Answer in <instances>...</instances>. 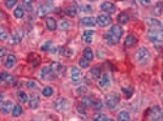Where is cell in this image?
Here are the masks:
<instances>
[{
    "label": "cell",
    "instance_id": "obj_1",
    "mask_svg": "<svg viewBox=\"0 0 163 121\" xmlns=\"http://www.w3.org/2000/svg\"><path fill=\"white\" fill-rule=\"evenodd\" d=\"M108 34H110V37H111V39H112V42H114L115 44L119 43L120 39H121V37H123V29H121V26H119V25L111 26Z\"/></svg>",
    "mask_w": 163,
    "mask_h": 121
},
{
    "label": "cell",
    "instance_id": "obj_2",
    "mask_svg": "<svg viewBox=\"0 0 163 121\" xmlns=\"http://www.w3.org/2000/svg\"><path fill=\"white\" fill-rule=\"evenodd\" d=\"M147 117H149L150 121H161L163 119V111H162V108H161V107H158V105L151 107Z\"/></svg>",
    "mask_w": 163,
    "mask_h": 121
},
{
    "label": "cell",
    "instance_id": "obj_3",
    "mask_svg": "<svg viewBox=\"0 0 163 121\" xmlns=\"http://www.w3.org/2000/svg\"><path fill=\"white\" fill-rule=\"evenodd\" d=\"M149 58H150L149 51H147L145 47L140 48L138 51L136 52V55H135V60H136L137 63H140V64H146L147 60H149Z\"/></svg>",
    "mask_w": 163,
    "mask_h": 121
},
{
    "label": "cell",
    "instance_id": "obj_4",
    "mask_svg": "<svg viewBox=\"0 0 163 121\" xmlns=\"http://www.w3.org/2000/svg\"><path fill=\"white\" fill-rule=\"evenodd\" d=\"M105 103H106L108 109H114L115 107L117 105V103H119V95L115 94V92H110V94L106 95Z\"/></svg>",
    "mask_w": 163,
    "mask_h": 121
},
{
    "label": "cell",
    "instance_id": "obj_5",
    "mask_svg": "<svg viewBox=\"0 0 163 121\" xmlns=\"http://www.w3.org/2000/svg\"><path fill=\"white\" fill-rule=\"evenodd\" d=\"M52 9H54V3L47 2V3H44L43 5H41L38 8V11H37V16H38V17H44V16H47Z\"/></svg>",
    "mask_w": 163,
    "mask_h": 121
},
{
    "label": "cell",
    "instance_id": "obj_6",
    "mask_svg": "<svg viewBox=\"0 0 163 121\" xmlns=\"http://www.w3.org/2000/svg\"><path fill=\"white\" fill-rule=\"evenodd\" d=\"M39 77L42 78V80H52L54 77H56L55 74H54V72L51 70V67L50 65H47V67H43L42 69H41V72H39Z\"/></svg>",
    "mask_w": 163,
    "mask_h": 121
},
{
    "label": "cell",
    "instance_id": "obj_7",
    "mask_svg": "<svg viewBox=\"0 0 163 121\" xmlns=\"http://www.w3.org/2000/svg\"><path fill=\"white\" fill-rule=\"evenodd\" d=\"M82 77H81V70L77 67H72L71 68V81L73 83H80Z\"/></svg>",
    "mask_w": 163,
    "mask_h": 121
},
{
    "label": "cell",
    "instance_id": "obj_8",
    "mask_svg": "<svg viewBox=\"0 0 163 121\" xmlns=\"http://www.w3.org/2000/svg\"><path fill=\"white\" fill-rule=\"evenodd\" d=\"M97 24L101 26V27H106V26H108V25H111V17L108 16V15H105V13H102V15H99L97 18Z\"/></svg>",
    "mask_w": 163,
    "mask_h": 121
},
{
    "label": "cell",
    "instance_id": "obj_9",
    "mask_svg": "<svg viewBox=\"0 0 163 121\" xmlns=\"http://www.w3.org/2000/svg\"><path fill=\"white\" fill-rule=\"evenodd\" d=\"M68 105H69V103L65 98H57L56 102H55V108L57 111H67Z\"/></svg>",
    "mask_w": 163,
    "mask_h": 121
},
{
    "label": "cell",
    "instance_id": "obj_10",
    "mask_svg": "<svg viewBox=\"0 0 163 121\" xmlns=\"http://www.w3.org/2000/svg\"><path fill=\"white\" fill-rule=\"evenodd\" d=\"M50 67H51V70H52V72H54V74H55V76L63 74V73L65 72V67H64V65H62L60 63H52Z\"/></svg>",
    "mask_w": 163,
    "mask_h": 121
},
{
    "label": "cell",
    "instance_id": "obj_11",
    "mask_svg": "<svg viewBox=\"0 0 163 121\" xmlns=\"http://www.w3.org/2000/svg\"><path fill=\"white\" fill-rule=\"evenodd\" d=\"M99 7H101V9H102L103 12H106V13H114L115 9H116L115 4L111 3V2H103Z\"/></svg>",
    "mask_w": 163,
    "mask_h": 121
},
{
    "label": "cell",
    "instance_id": "obj_12",
    "mask_svg": "<svg viewBox=\"0 0 163 121\" xmlns=\"http://www.w3.org/2000/svg\"><path fill=\"white\" fill-rule=\"evenodd\" d=\"M13 103L11 102V100H4L2 104H0V111H2V113H9V112H12L13 111Z\"/></svg>",
    "mask_w": 163,
    "mask_h": 121
},
{
    "label": "cell",
    "instance_id": "obj_13",
    "mask_svg": "<svg viewBox=\"0 0 163 121\" xmlns=\"http://www.w3.org/2000/svg\"><path fill=\"white\" fill-rule=\"evenodd\" d=\"M95 24H97V20L94 17H89V16L81 18V21H80V26H94Z\"/></svg>",
    "mask_w": 163,
    "mask_h": 121
},
{
    "label": "cell",
    "instance_id": "obj_14",
    "mask_svg": "<svg viewBox=\"0 0 163 121\" xmlns=\"http://www.w3.org/2000/svg\"><path fill=\"white\" fill-rule=\"evenodd\" d=\"M46 27H47V30H50V31H55V30L57 29V22H56V20L52 18V17L46 18Z\"/></svg>",
    "mask_w": 163,
    "mask_h": 121
},
{
    "label": "cell",
    "instance_id": "obj_15",
    "mask_svg": "<svg viewBox=\"0 0 163 121\" xmlns=\"http://www.w3.org/2000/svg\"><path fill=\"white\" fill-rule=\"evenodd\" d=\"M94 30H85L84 33H82V40L85 42V43H91L93 42V38H94Z\"/></svg>",
    "mask_w": 163,
    "mask_h": 121
},
{
    "label": "cell",
    "instance_id": "obj_16",
    "mask_svg": "<svg viewBox=\"0 0 163 121\" xmlns=\"http://www.w3.org/2000/svg\"><path fill=\"white\" fill-rule=\"evenodd\" d=\"M137 43V38L135 37V35H132V34H129V35H127L125 37V39H124V46L125 47H133Z\"/></svg>",
    "mask_w": 163,
    "mask_h": 121
},
{
    "label": "cell",
    "instance_id": "obj_17",
    "mask_svg": "<svg viewBox=\"0 0 163 121\" xmlns=\"http://www.w3.org/2000/svg\"><path fill=\"white\" fill-rule=\"evenodd\" d=\"M146 24L149 25L150 29H154V30H159L161 29V22L158 20H155V18H146Z\"/></svg>",
    "mask_w": 163,
    "mask_h": 121
},
{
    "label": "cell",
    "instance_id": "obj_18",
    "mask_svg": "<svg viewBox=\"0 0 163 121\" xmlns=\"http://www.w3.org/2000/svg\"><path fill=\"white\" fill-rule=\"evenodd\" d=\"M16 61H17V59H16V56H14L13 54H9L8 56H7V59H5V67L7 68H12V67H14L16 65Z\"/></svg>",
    "mask_w": 163,
    "mask_h": 121
},
{
    "label": "cell",
    "instance_id": "obj_19",
    "mask_svg": "<svg viewBox=\"0 0 163 121\" xmlns=\"http://www.w3.org/2000/svg\"><path fill=\"white\" fill-rule=\"evenodd\" d=\"M39 104V95L38 94H33L30 95V102H29V107H30L32 109H35L37 107Z\"/></svg>",
    "mask_w": 163,
    "mask_h": 121
},
{
    "label": "cell",
    "instance_id": "obj_20",
    "mask_svg": "<svg viewBox=\"0 0 163 121\" xmlns=\"http://www.w3.org/2000/svg\"><path fill=\"white\" fill-rule=\"evenodd\" d=\"M89 76L91 77V80H99L101 78V67H94L90 69Z\"/></svg>",
    "mask_w": 163,
    "mask_h": 121
},
{
    "label": "cell",
    "instance_id": "obj_21",
    "mask_svg": "<svg viewBox=\"0 0 163 121\" xmlns=\"http://www.w3.org/2000/svg\"><path fill=\"white\" fill-rule=\"evenodd\" d=\"M99 87H102V89H105V87H107L108 85H110V76L108 74H103V77H101L99 78Z\"/></svg>",
    "mask_w": 163,
    "mask_h": 121
},
{
    "label": "cell",
    "instance_id": "obj_22",
    "mask_svg": "<svg viewBox=\"0 0 163 121\" xmlns=\"http://www.w3.org/2000/svg\"><path fill=\"white\" fill-rule=\"evenodd\" d=\"M117 121H131V115L127 112V111H121L119 112V115L116 117Z\"/></svg>",
    "mask_w": 163,
    "mask_h": 121
},
{
    "label": "cell",
    "instance_id": "obj_23",
    "mask_svg": "<svg viewBox=\"0 0 163 121\" xmlns=\"http://www.w3.org/2000/svg\"><path fill=\"white\" fill-rule=\"evenodd\" d=\"M65 15L68 16V17H76L77 16V8L76 7H73V5H71V7H68V8H65Z\"/></svg>",
    "mask_w": 163,
    "mask_h": 121
},
{
    "label": "cell",
    "instance_id": "obj_24",
    "mask_svg": "<svg viewBox=\"0 0 163 121\" xmlns=\"http://www.w3.org/2000/svg\"><path fill=\"white\" fill-rule=\"evenodd\" d=\"M84 59H86L87 61H91V60L94 59V52H93L91 48L86 47V48L84 49Z\"/></svg>",
    "mask_w": 163,
    "mask_h": 121
},
{
    "label": "cell",
    "instance_id": "obj_25",
    "mask_svg": "<svg viewBox=\"0 0 163 121\" xmlns=\"http://www.w3.org/2000/svg\"><path fill=\"white\" fill-rule=\"evenodd\" d=\"M13 16L16 17V18H22L25 16V9H24V7H21V5H18L16 9H14V12H13Z\"/></svg>",
    "mask_w": 163,
    "mask_h": 121
},
{
    "label": "cell",
    "instance_id": "obj_26",
    "mask_svg": "<svg viewBox=\"0 0 163 121\" xmlns=\"http://www.w3.org/2000/svg\"><path fill=\"white\" fill-rule=\"evenodd\" d=\"M117 22L124 25V24H128L129 22V16L127 13H120L119 16H117Z\"/></svg>",
    "mask_w": 163,
    "mask_h": 121
},
{
    "label": "cell",
    "instance_id": "obj_27",
    "mask_svg": "<svg viewBox=\"0 0 163 121\" xmlns=\"http://www.w3.org/2000/svg\"><path fill=\"white\" fill-rule=\"evenodd\" d=\"M16 96H17V99H18L20 103H27L29 96L25 94L24 91H17V92H16Z\"/></svg>",
    "mask_w": 163,
    "mask_h": 121
},
{
    "label": "cell",
    "instance_id": "obj_28",
    "mask_svg": "<svg viewBox=\"0 0 163 121\" xmlns=\"http://www.w3.org/2000/svg\"><path fill=\"white\" fill-rule=\"evenodd\" d=\"M21 39H22V37H21L20 33H14L12 37H9V42H11L12 44H17V43H20Z\"/></svg>",
    "mask_w": 163,
    "mask_h": 121
},
{
    "label": "cell",
    "instance_id": "obj_29",
    "mask_svg": "<svg viewBox=\"0 0 163 121\" xmlns=\"http://www.w3.org/2000/svg\"><path fill=\"white\" fill-rule=\"evenodd\" d=\"M0 78H2V81H5V82H9V83H13V82H14V78H13L12 76H9L8 73H5V72H3V73H0Z\"/></svg>",
    "mask_w": 163,
    "mask_h": 121
},
{
    "label": "cell",
    "instance_id": "obj_30",
    "mask_svg": "<svg viewBox=\"0 0 163 121\" xmlns=\"http://www.w3.org/2000/svg\"><path fill=\"white\" fill-rule=\"evenodd\" d=\"M42 94H43V96H46V98L52 96V94H54V87L46 86V87H44V89L42 90Z\"/></svg>",
    "mask_w": 163,
    "mask_h": 121
},
{
    "label": "cell",
    "instance_id": "obj_31",
    "mask_svg": "<svg viewBox=\"0 0 163 121\" xmlns=\"http://www.w3.org/2000/svg\"><path fill=\"white\" fill-rule=\"evenodd\" d=\"M12 115H13L14 117H18V116H21V115H22V107H21L20 104H17V105H14V107H13Z\"/></svg>",
    "mask_w": 163,
    "mask_h": 121
},
{
    "label": "cell",
    "instance_id": "obj_32",
    "mask_svg": "<svg viewBox=\"0 0 163 121\" xmlns=\"http://www.w3.org/2000/svg\"><path fill=\"white\" fill-rule=\"evenodd\" d=\"M102 107H103V103H102V100H99V99H94V102H93L91 108H93L94 111H99V109H102Z\"/></svg>",
    "mask_w": 163,
    "mask_h": 121
},
{
    "label": "cell",
    "instance_id": "obj_33",
    "mask_svg": "<svg viewBox=\"0 0 163 121\" xmlns=\"http://www.w3.org/2000/svg\"><path fill=\"white\" fill-rule=\"evenodd\" d=\"M94 99H91L90 96H82V105L85 107H91L93 105Z\"/></svg>",
    "mask_w": 163,
    "mask_h": 121
},
{
    "label": "cell",
    "instance_id": "obj_34",
    "mask_svg": "<svg viewBox=\"0 0 163 121\" xmlns=\"http://www.w3.org/2000/svg\"><path fill=\"white\" fill-rule=\"evenodd\" d=\"M108 117L105 115V113H97L94 117H93V121H107Z\"/></svg>",
    "mask_w": 163,
    "mask_h": 121
},
{
    "label": "cell",
    "instance_id": "obj_35",
    "mask_svg": "<svg viewBox=\"0 0 163 121\" xmlns=\"http://www.w3.org/2000/svg\"><path fill=\"white\" fill-rule=\"evenodd\" d=\"M8 37H9L8 31H7L4 27L0 26V40H7V39H8Z\"/></svg>",
    "mask_w": 163,
    "mask_h": 121
},
{
    "label": "cell",
    "instance_id": "obj_36",
    "mask_svg": "<svg viewBox=\"0 0 163 121\" xmlns=\"http://www.w3.org/2000/svg\"><path fill=\"white\" fill-rule=\"evenodd\" d=\"M69 26H71V24H69L67 20H62L60 22H59V25H57V27H60L62 30H67Z\"/></svg>",
    "mask_w": 163,
    "mask_h": 121
},
{
    "label": "cell",
    "instance_id": "obj_37",
    "mask_svg": "<svg viewBox=\"0 0 163 121\" xmlns=\"http://www.w3.org/2000/svg\"><path fill=\"white\" fill-rule=\"evenodd\" d=\"M123 92L125 94V98L129 99L132 96V94H133V89L132 87H123Z\"/></svg>",
    "mask_w": 163,
    "mask_h": 121
},
{
    "label": "cell",
    "instance_id": "obj_38",
    "mask_svg": "<svg viewBox=\"0 0 163 121\" xmlns=\"http://www.w3.org/2000/svg\"><path fill=\"white\" fill-rule=\"evenodd\" d=\"M80 11H81V12H85V13L93 12V7L89 5V4H86V5H81V7H80Z\"/></svg>",
    "mask_w": 163,
    "mask_h": 121
},
{
    "label": "cell",
    "instance_id": "obj_39",
    "mask_svg": "<svg viewBox=\"0 0 163 121\" xmlns=\"http://www.w3.org/2000/svg\"><path fill=\"white\" fill-rule=\"evenodd\" d=\"M78 65L81 67V68H89V61L86 60V59H84V58H81L80 60H78Z\"/></svg>",
    "mask_w": 163,
    "mask_h": 121
},
{
    "label": "cell",
    "instance_id": "obj_40",
    "mask_svg": "<svg viewBox=\"0 0 163 121\" xmlns=\"http://www.w3.org/2000/svg\"><path fill=\"white\" fill-rule=\"evenodd\" d=\"M22 4H24V9L32 11V8H33V3H32V2H29V0H24V2H22Z\"/></svg>",
    "mask_w": 163,
    "mask_h": 121
},
{
    "label": "cell",
    "instance_id": "obj_41",
    "mask_svg": "<svg viewBox=\"0 0 163 121\" xmlns=\"http://www.w3.org/2000/svg\"><path fill=\"white\" fill-rule=\"evenodd\" d=\"M25 85H26L27 89H33V90H35L37 87H38V85H37V82H34V81H27Z\"/></svg>",
    "mask_w": 163,
    "mask_h": 121
},
{
    "label": "cell",
    "instance_id": "obj_42",
    "mask_svg": "<svg viewBox=\"0 0 163 121\" xmlns=\"http://www.w3.org/2000/svg\"><path fill=\"white\" fill-rule=\"evenodd\" d=\"M16 4H17L16 0H7V2H5V7H7L8 9L13 8V5H16Z\"/></svg>",
    "mask_w": 163,
    "mask_h": 121
},
{
    "label": "cell",
    "instance_id": "obj_43",
    "mask_svg": "<svg viewBox=\"0 0 163 121\" xmlns=\"http://www.w3.org/2000/svg\"><path fill=\"white\" fill-rule=\"evenodd\" d=\"M50 46H51V42L48 40V42H46V43H44V44L41 47V49H42V51H51Z\"/></svg>",
    "mask_w": 163,
    "mask_h": 121
},
{
    "label": "cell",
    "instance_id": "obj_44",
    "mask_svg": "<svg viewBox=\"0 0 163 121\" xmlns=\"http://www.w3.org/2000/svg\"><path fill=\"white\" fill-rule=\"evenodd\" d=\"M76 92L78 95H81V94H84V92H86V86H81V87H78L77 90H76Z\"/></svg>",
    "mask_w": 163,
    "mask_h": 121
},
{
    "label": "cell",
    "instance_id": "obj_45",
    "mask_svg": "<svg viewBox=\"0 0 163 121\" xmlns=\"http://www.w3.org/2000/svg\"><path fill=\"white\" fill-rule=\"evenodd\" d=\"M154 44L157 46L158 49H162V48H163V42H159V40H158V42H154Z\"/></svg>",
    "mask_w": 163,
    "mask_h": 121
},
{
    "label": "cell",
    "instance_id": "obj_46",
    "mask_svg": "<svg viewBox=\"0 0 163 121\" xmlns=\"http://www.w3.org/2000/svg\"><path fill=\"white\" fill-rule=\"evenodd\" d=\"M4 55H5V48L0 46V58H3Z\"/></svg>",
    "mask_w": 163,
    "mask_h": 121
},
{
    "label": "cell",
    "instance_id": "obj_47",
    "mask_svg": "<svg viewBox=\"0 0 163 121\" xmlns=\"http://www.w3.org/2000/svg\"><path fill=\"white\" fill-rule=\"evenodd\" d=\"M84 108H85V105H82V107H81V105H78V107H77V109H78V112H80V113H85Z\"/></svg>",
    "mask_w": 163,
    "mask_h": 121
},
{
    "label": "cell",
    "instance_id": "obj_48",
    "mask_svg": "<svg viewBox=\"0 0 163 121\" xmlns=\"http://www.w3.org/2000/svg\"><path fill=\"white\" fill-rule=\"evenodd\" d=\"M140 4H142V5H147V4H150V2H149V0H141V2H140Z\"/></svg>",
    "mask_w": 163,
    "mask_h": 121
},
{
    "label": "cell",
    "instance_id": "obj_49",
    "mask_svg": "<svg viewBox=\"0 0 163 121\" xmlns=\"http://www.w3.org/2000/svg\"><path fill=\"white\" fill-rule=\"evenodd\" d=\"M3 98H4V95H3V94H0V104L3 103Z\"/></svg>",
    "mask_w": 163,
    "mask_h": 121
},
{
    "label": "cell",
    "instance_id": "obj_50",
    "mask_svg": "<svg viewBox=\"0 0 163 121\" xmlns=\"http://www.w3.org/2000/svg\"><path fill=\"white\" fill-rule=\"evenodd\" d=\"M107 121H115V120H112V119H108V120H107Z\"/></svg>",
    "mask_w": 163,
    "mask_h": 121
},
{
    "label": "cell",
    "instance_id": "obj_51",
    "mask_svg": "<svg viewBox=\"0 0 163 121\" xmlns=\"http://www.w3.org/2000/svg\"><path fill=\"white\" fill-rule=\"evenodd\" d=\"M0 82H2V78H0Z\"/></svg>",
    "mask_w": 163,
    "mask_h": 121
}]
</instances>
